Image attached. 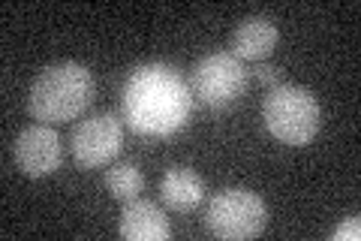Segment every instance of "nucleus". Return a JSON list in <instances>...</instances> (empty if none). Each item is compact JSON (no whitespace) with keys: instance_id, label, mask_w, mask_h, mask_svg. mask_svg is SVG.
<instances>
[{"instance_id":"nucleus-1","label":"nucleus","mask_w":361,"mask_h":241,"mask_svg":"<svg viewBox=\"0 0 361 241\" xmlns=\"http://www.w3.org/2000/svg\"><path fill=\"white\" fill-rule=\"evenodd\" d=\"M123 118L135 133L172 136L187 124L193 90L175 66L145 64L130 73L123 85Z\"/></svg>"},{"instance_id":"nucleus-2","label":"nucleus","mask_w":361,"mask_h":241,"mask_svg":"<svg viewBox=\"0 0 361 241\" xmlns=\"http://www.w3.org/2000/svg\"><path fill=\"white\" fill-rule=\"evenodd\" d=\"M94 73L75 61H61L45 66L30 82L27 112L33 114V121L54 127V124L75 121L78 114H85V109L94 102Z\"/></svg>"},{"instance_id":"nucleus-3","label":"nucleus","mask_w":361,"mask_h":241,"mask_svg":"<svg viewBox=\"0 0 361 241\" xmlns=\"http://www.w3.org/2000/svg\"><path fill=\"white\" fill-rule=\"evenodd\" d=\"M262 118L268 133L277 142L301 148L313 142V136L319 133L322 112L319 102L301 85H277L268 90V97L262 102Z\"/></svg>"},{"instance_id":"nucleus-4","label":"nucleus","mask_w":361,"mask_h":241,"mask_svg":"<svg viewBox=\"0 0 361 241\" xmlns=\"http://www.w3.org/2000/svg\"><path fill=\"white\" fill-rule=\"evenodd\" d=\"M268 223V208L259 193L247 187H226L214 193L205 208V226L217 238H256Z\"/></svg>"},{"instance_id":"nucleus-5","label":"nucleus","mask_w":361,"mask_h":241,"mask_svg":"<svg viewBox=\"0 0 361 241\" xmlns=\"http://www.w3.org/2000/svg\"><path fill=\"white\" fill-rule=\"evenodd\" d=\"M247 88V70L232 52H211L190 70V90L208 109H229Z\"/></svg>"},{"instance_id":"nucleus-6","label":"nucleus","mask_w":361,"mask_h":241,"mask_svg":"<svg viewBox=\"0 0 361 241\" xmlns=\"http://www.w3.org/2000/svg\"><path fill=\"white\" fill-rule=\"evenodd\" d=\"M70 148H73L75 163L82 169L106 166L123 148V124L115 114H94V118L78 121L73 130Z\"/></svg>"},{"instance_id":"nucleus-7","label":"nucleus","mask_w":361,"mask_h":241,"mask_svg":"<svg viewBox=\"0 0 361 241\" xmlns=\"http://www.w3.org/2000/svg\"><path fill=\"white\" fill-rule=\"evenodd\" d=\"M13 157L16 166L27 178H45L51 172H58L63 160V145L58 130L49 127V124H30V127L18 133L13 145Z\"/></svg>"},{"instance_id":"nucleus-8","label":"nucleus","mask_w":361,"mask_h":241,"mask_svg":"<svg viewBox=\"0 0 361 241\" xmlns=\"http://www.w3.org/2000/svg\"><path fill=\"white\" fill-rule=\"evenodd\" d=\"M121 235L127 241H166L172 235V226H169V217L157 202L133 199L123 205Z\"/></svg>"},{"instance_id":"nucleus-9","label":"nucleus","mask_w":361,"mask_h":241,"mask_svg":"<svg viewBox=\"0 0 361 241\" xmlns=\"http://www.w3.org/2000/svg\"><path fill=\"white\" fill-rule=\"evenodd\" d=\"M280 30L271 18L265 16H250L244 18L232 33V54L238 61H265V57L277 49Z\"/></svg>"},{"instance_id":"nucleus-10","label":"nucleus","mask_w":361,"mask_h":241,"mask_svg":"<svg viewBox=\"0 0 361 241\" xmlns=\"http://www.w3.org/2000/svg\"><path fill=\"white\" fill-rule=\"evenodd\" d=\"M160 199L172 211H193L205 202V181L187 166H172L160 178Z\"/></svg>"},{"instance_id":"nucleus-11","label":"nucleus","mask_w":361,"mask_h":241,"mask_svg":"<svg viewBox=\"0 0 361 241\" xmlns=\"http://www.w3.org/2000/svg\"><path fill=\"white\" fill-rule=\"evenodd\" d=\"M142 187H145V175H142V169L135 163H115L106 172V190L123 205L139 199Z\"/></svg>"},{"instance_id":"nucleus-12","label":"nucleus","mask_w":361,"mask_h":241,"mask_svg":"<svg viewBox=\"0 0 361 241\" xmlns=\"http://www.w3.org/2000/svg\"><path fill=\"white\" fill-rule=\"evenodd\" d=\"M253 78L265 88H277V85H283V70H280V66H271V64H256Z\"/></svg>"},{"instance_id":"nucleus-13","label":"nucleus","mask_w":361,"mask_h":241,"mask_svg":"<svg viewBox=\"0 0 361 241\" xmlns=\"http://www.w3.org/2000/svg\"><path fill=\"white\" fill-rule=\"evenodd\" d=\"M331 238L334 241H358L361 238V221H358V214L346 217V221L331 233Z\"/></svg>"}]
</instances>
